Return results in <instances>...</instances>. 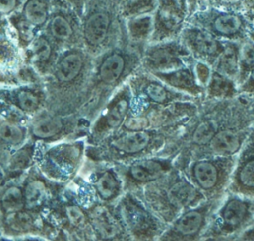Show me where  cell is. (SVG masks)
Segmentation results:
<instances>
[{
  "instance_id": "40",
  "label": "cell",
  "mask_w": 254,
  "mask_h": 241,
  "mask_svg": "<svg viewBox=\"0 0 254 241\" xmlns=\"http://www.w3.org/2000/svg\"><path fill=\"white\" fill-rule=\"evenodd\" d=\"M241 13L251 25H254V0H242Z\"/></svg>"
},
{
  "instance_id": "3",
  "label": "cell",
  "mask_w": 254,
  "mask_h": 241,
  "mask_svg": "<svg viewBox=\"0 0 254 241\" xmlns=\"http://www.w3.org/2000/svg\"><path fill=\"white\" fill-rule=\"evenodd\" d=\"M81 17L82 40L92 51L107 45L114 26L123 18L119 0H87Z\"/></svg>"
},
{
  "instance_id": "28",
  "label": "cell",
  "mask_w": 254,
  "mask_h": 241,
  "mask_svg": "<svg viewBox=\"0 0 254 241\" xmlns=\"http://www.w3.org/2000/svg\"><path fill=\"white\" fill-rule=\"evenodd\" d=\"M94 223L96 225V228L104 237H111L116 234L117 224L108 211L102 209L96 211Z\"/></svg>"
},
{
  "instance_id": "34",
  "label": "cell",
  "mask_w": 254,
  "mask_h": 241,
  "mask_svg": "<svg viewBox=\"0 0 254 241\" xmlns=\"http://www.w3.org/2000/svg\"><path fill=\"white\" fill-rule=\"evenodd\" d=\"M205 7H213L217 9L241 12L242 0H204L202 8Z\"/></svg>"
},
{
  "instance_id": "29",
  "label": "cell",
  "mask_w": 254,
  "mask_h": 241,
  "mask_svg": "<svg viewBox=\"0 0 254 241\" xmlns=\"http://www.w3.org/2000/svg\"><path fill=\"white\" fill-rule=\"evenodd\" d=\"M0 138L8 144L17 145L24 139L23 130L10 122H3L0 124Z\"/></svg>"
},
{
  "instance_id": "10",
  "label": "cell",
  "mask_w": 254,
  "mask_h": 241,
  "mask_svg": "<svg viewBox=\"0 0 254 241\" xmlns=\"http://www.w3.org/2000/svg\"><path fill=\"white\" fill-rule=\"evenodd\" d=\"M250 132L236 127L235 124H223L194 158L203 156H237L249 137Z\"/></svg>"
},
{
  "instance_id": "21",
  "label": "cell",
  "mask_w": 254,
  "mask_h": 241,
  "mask_svg": "<svg viewBox=\"0 0 254 241\" xmlns=\"http://www.w3.org/2000/svg\"><path fill=\"white\" fill-rule=\"evenodd\" d=\"M222 125V118L220 121L218 119L213 118H204L203 120L198 122V124L193 128L192 132L190 134V141H191L190 143L198 147L199 150L202 149L204 146L207 145V143L210 141V139Z\"/></svg>"
},
{
  "instance_id": "42",
  "label": "cell",
  "mask_w": 254,
  "mask_h": 241,
  "mask_svg": "<svg viewBox=\"0 0 254 241\" xmlns=\"http://www.w3.org/2000/svg\"><path fill=\"white\" fill-rule=\"evenodd\" d=\"M204 0H187V5H188V12L189 16L193 14L195 11L201 9L203 7Z\"/></svg>"
},
{
  "instance_id": "41",
  "label": "cell",
  "mask_w": 254,
  "mask_h": 241,
  "mask_svg": "<svg viewBox=\"0 0 254 241\" xmlns=\"http://www.w3.org/2000/svg\"><path fill=\"white\" fill-rule=\"evenodd\" d=\"M238 240H254V221L242 229L237 235Z\"/></svg>"
},
{
  "instance_id": "18",
  "label": "cell",
  "mask_w": 254,
  "mask_h": 241,
  "mask_svg": "<svg viewBox=\"0 0 254 241\" xmlns=\"http://www.w3.org/2000/svg\"><path fill=\"white\" fill-rule=\"evenodd\" d=\"M240 43L241 42L224 41L223 51L212 66L214 70L235 80L236 83L238 76V57Z\"/></svg>"
},
{
  "instance_id": "5",
  "label": "cell",
  "mask_w": 254,
  "mask_h": 241,
  "mask_svg": "<svg viewBox=\"0 0 254 241\" xmlns=\"http://www.w3.org/2000/svg\"><path fill=\"white\" fill-rule=\"evenodd\" d=\"M218 198L204 199L200 203L182 211L163 235L167 240H195L202 237L210 217L221 202Z\"/></svg>"
},
{
  "instance_id": "38",
  "label": "cell",
  "mask_w": 254,
  "mask_h": 241,
  "mask_svg": "<svg viewBox=\"0 0 254 241\" xmlns=\"http://www.w3.org/2000/svg\"><path fill=\"white\" fill-rule=\"evenodd\" d=\"M238 93L245 95H254V69L238 85Z\"/></svg>"
},
{
  "instance_id": "31",
  "label": "cell",
  "mask_w": 254,
  "mask_h": 241,
  "mask_svg": "<svg viewBox=\"0 0 254 241\" xmlns=\"http://www.w3.org/2000/svg\"><path fill=\"white\" fill-rule=\"evenodd\" d=\"M6 221L9 226L14 230H28L33 223V219L30 214L17 210L13 212H8Z\"/></svg>"
},
{
  "instance_id": "23",
  "label": "cell",
  "mask_w": 254,
  "mask_h": 241,
  "mask_svg": "<svg viewBox=\"0 0 254 241\" xmlns=\"http://www.w3.org/2000/svg\"><path fill=\"white\" fill-rule=\"evenodd\" d=\"M254 69V42L247 39L240 43L238 57L237 86Z\"/></svg>"
},
{
  "instance_id": "1",
  "label": "cell",
  "mask_w": 254,
  "mask_h": 241,
  "mask_svg": "<svg viewBox=\"0 0 254 241\" xmlns=\"http://www.w3.org/2000/svg\"><path fill=\"white\" fill-rule=\"evenodd\" d=\"M254 221V199L228 192L212 213L202 234L204 239H224L237 235Z\"/></svg>"
},
{
  "instance_id": "7",
  "label": "cell",
  "mask_w": 254,
  "mask_h": 241,
  "mask_svg": "<svg viewBox=\"0 0 254 241\" xmlns=\"http://www.w3.org/2000/svg\"><path fill=\"white\" fill-rule=\"evenodd\" d=\"M187 0H157L150 43L179 38L188 19Z\"/></svg>"
},
{
  "instance_id": "17",
  "label": "cell",
  "mask_w": 254,
  "mask_h": 241,
  "mask_svg": "<svg viewBox=\"0 0 254 241\" xmlns=\"http://www.w3.org/2000/svg\"><path fill=\"white\" fill-rule=\"evenodd\" d=\"M170 169L171 165L168 161L145 159L132 164L129 172L134 180L142 182H147L153 181L163 177Z\"/></svg>"
},
{
  "instance_id": "25",
  "label": "cell",
  "mask_w": 254,
  "mask_h": 241,
  "mask_svg": "<svg viewBox=\"0 0 254 241\" xmlns=\"http://www.w3.org/2000/svg\"><path fill=\"white\" fill-rule=\"evenodd\" d=\"M63 127V122L58 117H47L38 120L32 126V133L37 138L47 139L58 134Z\"/></svg>"
},
{
  "instance_id": "16",
  "label": "cell",
  "mask_w": 254,
  "mask_h": 241,
  "mask_svg": "<svg viewBox=\"0 0 254 241\" xmlns=\"http://www.w3.org/2000/svg\"><path fill=\"white\" fill-rule=\"evenodd\" d=\"M52 6L53 0H26L20 11L15 14L38 31L47 24Z\"/></svg>"
},
{
  "instance_id": "20",
  "label": "cell",
  "mask_w": 254,
  "mask_h": 241,
  "mask_svg": "<svg viewBox=\"0 0 254 241\" xmlns=\"http://www.w3.org/2000/svg\"><path fill=\"white\" fill-rule=\"evenodd\" d=\"M151 142V135L142 130H134L114 141V146L127 154H135L143 151Z\"/></svg>"
},
{
  "instance_id": "37",
  "label": "cell",
  "mask_w": 254,
  "mask_h": 241,
  "mask_svg": "<svg viewBox=\"0 0 254 241\" xmlns=\"http://www.w3.org/2000/svg\"><path fill=\"white\" fill-rule=\"evenodd\" d=\"M66 216L69 222L73 225H79L84 221V214L76 205H70L66 207Z\"/></svg>"
},
{
  "instance_id": "22",
  "label": "cell",
  "mask_w": 254,
  "mask_h": 241,
  "mask_svg": "<svg viewBox=\"0 0 254 241\" xmlns=\"http://www.w3.org/2000/svg\"><path fill=\"white\" fill-rule=\"evenodd\" d=\"M53 40L47 34H38L28 46L31 60L37 65L44 66L52 59L54 53Z\"/></svg>"
},
{
  "instance_id": "39",
  "label": "cell",
  "mask_w": 254,
  "mask_h": 241,
  "mask_svg": "<svg viewBox=\"0 0 254 241\" xmlns=\"http://www.w3.org/2000/svg\"><path fill=\"white\" fill-rule=\"evenodd\" d=\"M53 2H59L70 7L81 17L83 14L85 5L87 3V0H53Z\"/></svg>"
},
{
  "instance_id": "45",
  "label": "cell",
  "mask_w": 254,
  "mask_h": 241,
  "mask_svg": "<svg viewBox=\"0 0 254 241\" xmlns=\"http://www.w3.org/2000/svg\"><path fill=\"white\" fill-rule=\"evenodd\" d=\"M123 1H125V0H119V2L121 3V2H123Z\"/></svg>"
},
{
  "instance_id": "35",
  "label": "cell",
  "mask_w": 254,
  "mask_h": 241,
  "mask_svg": "<svg viewBox=\"0 0 254 241\" xmlns=\"http://www.w3.org/2000/svg\"><path fill=\"white\" fill-rule=\"evenodd\" d=\"M193 67H194V72H195V75H196V78H197L198 82L205 88V85H206V83H207V81L210 77L212 67L210 65H208L207 63L202 62V61H198V60L194 61Z\"/></svg>"
},
{
  "instance_id": "4",
  "label": "cell",
  "mask_w": 254,
  "mask_h": 241,
  "mask_svg": "<svg viewBox=\"0 0 254 241\" xmlns=\"http://www.w3.org/2000/svg\"><path fill=\"white\" fill-rule=\"evenodd\" d=\"M187 24L200 27L224 41L243 42L248 39L251 24L239 11L205 7L188 17Z\"/></svg>"
},
{
  "instance_id": "11",
  "label": "cell",
  "mask_w": 254,
  "mask_h": 241,
  "mask_svg": "<svg viewBox=\"0 0 254 241\" xmlns=\"http://www.w3.org/2000/svg\"><path fill=\"white\" fill-rule=\"evenodd\" d=\"M77 17L73 9L59 2H53L50 17L46 26L47 35L60 44H67L74 40L77 33Z\"/></svg>"
},
{
  "instance_id": "44",
  "label": "cell",
  "mask_w": 254,
  "mask_h": 241,
  "mask_svg": "<svg viewBox=\"0 0 254 241\" xmlns=\"http://www.w3.org/2000/svg\"><path fill=\"white\" fill-rule=\"evenodd\" d=\"M248 39H250L251 41L254 42V25L251 26L250 30H249V33H248Z\"/></svg>"
},
{
  "instance_id": "27",
  "label": "cell",
  "mask_w": 254,
  "mask_h": 241,
  "mask_svg": "<svg viewBox=\"0 0 254 241\" xmlns=\"http://www.w3.org/2000/svg\"><path fill=\"white\" fill-rule=\"evenodd\" d=\"M95 188L102 199H109L115 195L118 189V182L110 172H105L96 181Z\"/></svg>"
},
{
  "instance_id": "8",
  "label": "cell",
  "mask_w": 254,
  "mask_h": 241,
  "mask_svg": "<svg viewBox=\"0 0 254 241\" xmlns=\"http://www.w3.org/2000/svg\"><path fill=\"white\" fill-rule=\"evenodd\" d=\"M179 39L195 60L205 62L211 67L224 48V40L216 38L200 27L187 23Z\"/></svg>"
},
{
  "instance_id": "19",
  "label": "cell",
  "mask_w": 254,
  "mask_h": 241,
  "mask_svg": "<svg viewBox=\"0 0 254 241\" xmlns=\"http://www.w3.org/2000/svg\"><path fill=\"white\" fill-rule=\"evenodd\" d=\"M208 98H232L238 94V86L235 80L212 68L210 77L205 85V93Z\"/></svg>"
},
{
  "instance_id": "32",
  "label": "cell",
  "mask_w": 254,
  "mask_h": 241,
  "mask_svg": "<svg viewBox=\"0 0 254 241\" xmlns=\"http://www.w3.org/2000/svg\"><path fill=\"white\" fill-rule=\"evenodd\" d=\"M128 109V102L125 99L119 100L107 114V124L110 127H117L123 120Z\"/></svg>"
},
{
  "instance_id": "33",
  "label": "cell",
  "mask_w": 254,
  "mask_h": 241,
  "mask_svg": "<svg viewBox=\"0 0 254 241\" xmlns=\"http://www.w3.org/2000/svg\"><path fill=\"white\" fill-rule=\"evenodd\" d=\"M17 100L20 107L27 112L34 111L39 104L38 96L29 90L20 91L17 94Z\"/></svg>"
},
{
  "instance_id": "36",
  "label": "cell",
  "mask_w": 254,
  "mask_h": 241,
  "mask_svg": "<svg viewBox=\"0 0 254 241\" xmlns=\"http://www.w3.org/2000/svg\"><path fill=\"white\" fill-rule=\"evenodd\" d=\"M26 0H0V13L9 17L22 8Z\"/></svg>"
},
{
  "instance_id": "43",
  "label": "cell",
  "mask_w": 254,
  "mask_h": 241,
  "mask_svg": "<svg viewBox=\"0 0 254 241\" xmlns=\"http://www.w3.org/2000/svg\"><path fill=\"white\" fill-rule=\"evenodd\" d=\"M6 17L7 16H5V15L0 13V31L5 30V28H6V23H7Z\"/></svg>"
},
{
  "instance_id": "30",
  "label": "cell",
  "mask_w": 254,
  "mask_h": 241,
  "mask_svg": "<svg viewBox=\"0 0 254 241\" xmlns=\"http://www.w3.org/2000/svg\"><path fill=\"white\" fill-rule=\"evenodd\" d=\"M45 187L40 181L30 182L25 190V202L29 207H35L42 203L45 198Z\"/></svg>"
},
{
  "instance_id": "6",
  "label": "cell",
  "mask_w": 254,
  "mask_h": 241,
  "mask_svg": "<svg viewBox=\"0 0 254 241\" xmlns=\"http://www.w3.org/2000/svg\"><path fill=\"white\" fill-rule=\"evenodd\" d=\"M194 61L195 60L179 38L151 43L143 56V62L152 73L174 70Z\"/></svg>"
},
{
  "instance_id": "14",
  "label": "cell",
  "mask_w": 254,
  "mask_h": 241,
  "mask_svg": "<svg viewBox=\"0 0 254 241\" xmlns=\"http://www.w3.org/2000/svg\"><path fill=\"white\" fill-rule=\"evenodd\" d=\"M128 55L122 51L113 50L101 60L98 65V77L107 84L116 82L124 73L127 63Z\"/></svg>"
},
{
  "instance_id": "46",
  "label": "cell",
  "mask_w": 254,
  "mask_h": 241,
  "mask_svg": "<svg viewBox=\"0 0 254 241\" xmlns=\"http://www.w3.org/2000/svg\"><path fill=\"white\" fill-rule=\"evenodd\" d=\"M253 119H254V118H253Z\"/></svg>"
},
{
  "instance_id": "12",
  "label": "cell",
  "mask_w": 254,
  "mask_h": 241,
  "mask_svg": "<svg viewBox=\"0 0 254 241\" xmlns=\"http://www.w3.org/2000/svg\"><path fill=\"white\" fill-rule=\"evenodd\" d=\"M193 64L194 62L174 70L154 72L153 74L170 87L186 92L190 96H199L205 93V88L198 82Z\"/></svg>"
},
{
  "instance_id": "2",
  "label": "cell",
  "mask_w": 254,
  "mask_h": 241,
  "mask_svg": "<svg viewBox=\"0 0 254 241\" xmlns=\"http://www.w3.org/2000/svg\"><path fill=\"white\" fill-rule=\"evenodd\" d=\"M236 156H203L193 158L185 168L186 177L206 199L223 195L234 168Z\"/></svg>"
},
{
  "instance_id": "24",
  "label": "cell",
  "mask_w": 254,
  "mask_h": 241,
  "mask_svg": "<svg viewBox=\"0 0 254 241\" xmlns=\"http://www.w3.org/2000/svg\"><path fill=\"white\" fill-rule=\"evenodd\" d=\"M157 0H125L120 3V11L123 19L132 16L154 13Z\"/></svg>"
},
{
  "instance_id": "15",
  "label": "cell",
  "mask_w": 254,
  "mask_h": 241,
  "mask_svg": "<svg viewBox=\"0 0 254 241\" xmlns=\"http://www.w3.org/2000/svg\"><path fill=\"white\" fill-rule=\"evenodd\" d=\"M128 40L136 45L150 42L154 30V13L140 14L124 20Z\"/></svg>"
},
{
  "instance_id": "13",
  "label": "cell",
  "mask_w": 254,
  "mask_h": 241,
  "mask_svg": "<svg viewBox=\"0 0 254 241\" xmlns=\"http://www.w3.org/2000/svg\"><path fill=\"white\" fill-rule=\"evenodd\" d=\"M86 62L82 51L72 49L62 55L55 65V76L62 82L66 83L74 80L83 70Z\"/></svg>"
},
{
  "instance_id": "26",
  "label": "cell",
  "mask_w": 254,
  "mask_h": 241,
  "mask_svg": "<svg viewBox=\"0 0 254 241\" xmlns=\"http://www.w3.org/2000/svg\"><path fill=\"white\" fill-rule=\"evenodd\" d=\"M25 197L21 189L17 186H11L7 188L1 196V205L3 209L8 212L20 210L24 205Z\"/></svg>"
},
{
  "instance_id": "9",
  "label": "cell",
  "mask_w": 254,
  "mask_h": 241,
  "mask_svg": "<svg viewBox=\"0 0 254 241\" xmlns=\"http://www.w3.org/2000/svg\"><path fill=\"white\" fill-rule=\"evenodd\" d=\"M226 190L254 199V131L236 156Z\"/></svg>"
}]
</instances>
